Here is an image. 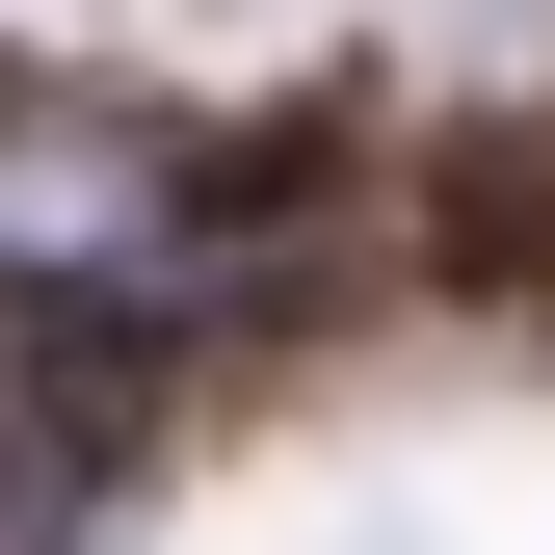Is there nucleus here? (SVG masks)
I'll return each mask as SVG.
<instances>
[{"mask_svg": "<svg viewBox=\"0 0 555 555\" xmlns=\"http://www.w3.org/2000/svg\"><path fill=\"white\" fill-rule=\"evenodd\" d=\"M159 132H80V106H0V264H159Z\"/></svg>", "mask_w": 555, "mask_h": 555, "instance_id": "f257e3e1", "label": "nucleus"}]
</instances>
